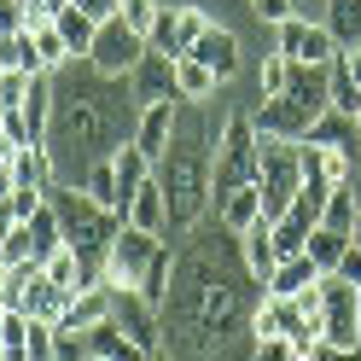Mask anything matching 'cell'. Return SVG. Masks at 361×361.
Masks as SVG:
<instances>
[{
    "label": "cell",
    "instance_id": "cell-39",
    "mask_svg": "<svg viewBox=\"0 0 361 361\" xmlns=\"http://www.w3.org/2000/svg\"><path fill=\"white\" fill-rule=\"evenodd\" d=\"M355 216H361V204H355V192L350 187H332V198H326V228H338V233H355Z\"/></svg>",
    "mask_w": 361,
    "mask_h": 361
},
{
    "label": "cell",
    "instance_id": "cell-54",
    "mask_svg": "<svg viewBox=\"0 0 361 361\" xmlns=\"http://www.w3.org/2000/svg\"><path fill=\"white\" fill-rule=\"evenodd\" d=\"M94 361H105V355H94Z\"/></svg>",
    "mask_w": 361,
    "mask_h": 361
},
{
    "label": "cell",
    "instance_id": "cell-7",
    "mask_svg": "<svg viewBox=\"0 0 361 361\" xmlns=\"http://www.w3.org/2000/svg\"><path fill=\"white\" fill-rule=\"evenodd\" d=\"M303 140H274L262 134V152H257V187H262V216H286L291 198L303 187Z\"/></svg>",
    "mask_w": 361,
    "mask_h": 361
},
{
    "label": "cell",
    "instance_id": "cell-10",
    "mask_svg": "<svg viewBox=\"0 0 361 361\" xmlns=\"http://www.w3.org/2000/svg\"><path fill=\"white\" fill-rule=\"evenodd\" d=\"M280 35V53L291 59V64H332L338 59V41H332V30L321 24V18H286V24L274 30Z\"/></svg>",
    "mask_w": 361,
    "mask_h": 361
},
{
    "label": "cell",
    "instance_id": "cell-14",
    "mask_svg": "<svg viewBox=\"0 0 361 361\" xmlns=\"http://www.w3.org/2000/svg\"><path fill=\"white\" fill-rule=\"evenodd\" d=\"M216 24V18L204 12V6H164V24H157V35H152V47H164V53H192V41L204 35Z\"/></svg>",
    "mask_w": 361,
    "mask_h": 361
},
{
    "label": "cell",
    "instance_id": "cell-5",
    "mask_svg": "<svg viewBox=\"0 0 361 361\" xmlns=\"http://www.w3.org/2000/svg\"><path fill=\"white\" fill-rule=\"evenodd\" d=\"M47 198H53V210H59L64 245H71V251L87 262V280H99V286H105V251H111V239H117L123 216H117V210H105L99 198H87L82 187H71V180H53Z\"/></svg>",
    "mask_w": 361,
    "mask_h": 361
},
{
    "label": "cell",
    "instance_id": "cell-23",
    "mask_svg": "<svg viewBox=\"0 0 361 361\" xmlns=\"http://www.w3.org/2000/svg\"><path fill=\"white\" fill-rule=\"evenodd\" d=\"M210 216L221 221V228L245 233V228H251V221L262 216V187H257V180H251V187H233L228 198H216V210H210Z\"/></svg>",
    "mask_w": 361,
    "mask_h": 361
},
{
    "label": "cell",
    "instance_id": "cell-1",
    "mask_svg": "<svg viewBox=\"0 0 361 361\" xmlns=\"http://www.w3.org/2000/svg\"><path fill=\"white\" fill-rule=\"evenodd\" d=\"M268 286L245 268L239 233L204 216L187 239H175V280L164 298V350L175 361H251L257 309Z\"/></svg>",
    "mask_w": 361,
    "mask_h": 361
},
{
    "label": "cell",
    "instance_id": "cell-2",
    "mask_svg": "<svg viewBox=\"0 0 361 361\" xmlns=\"http://www.w3.org/2000/svg\"><path fill=\"white\" fill-rule=\"evenodd\" d=\"M140 123V99H134L128 76H105L87 59H71L64 71H53V123H47V146L59 175L76 169V180L87 175V164L123 152L134 140Z\"/></svg>",
    "mask_w": 361,
    "mask_h": 361
},
{
    "label": "cell",
    "instance_id": "cell-30",
    "mask_svg": "<svg viewBox=\"0 0 361 361\" xmlns=\"http://www.w3.org/2000/svg\"><path fill=\"white\" fill-rule=\"evenodd\" d=\"M64 309H71V291L53 286L47 274H35L30 298H24V314H30V321H53V326H59V314H64Z\"/></svg>",
    "mask_w": 361,
    "mask_h": 361
},
{
    "label": "cell",
    "instance_id": "cell-3",
    "mask_svg": "<svg viewBox=\"0 0 361 361\" xmlns=\"http://www.w3.org/2000/svg\"><path fill=\"white\" fill-rule=\"evenodd\" d=\"M216 134H221V123H210L204 105H187V99H180L175 140H169L164 157H157V180H164V198H169V233H164V239H187L198 221L210 216V192H216Z\"/></svg>",
    "mask_w": 361,
    "mask_h": 361
},
{
    "label": "cell",
    "instance_id": "cell-32",
    "mask_svg": "<svg viewBox=\"0 0 361 361\" xmlns=\"http://www.w3.org/2000/svg\"><path fill=\"white\" fill-rule=\"evenodd\" d=\"M152 175H157V169H152V157H146L140 146H134V140H128V146L117 152V192H123V204H128V198H134V192H140V187H146V180H152Z\"/></svg>",
    "mask_w": 361,
    "mask_h": 361
},
{
    "label": "cell",
    "instance_id": "cell-41",
    "mask_svg": "<svg viewBox=\"0 0 361 361\" xmlns=\"http://www.w3.org/2000/svg\"><path fill=\"white\" fill-rule=\"evenodd\" d=\"M251 361H303V355H298V344H291V338L268 332V338H257V355H251Z\"/></svg>",
    "mask_w": 361,
    "mask_h": 361
},
{
    "label": "cell",
    "instance_id": "cell-31",
    "mask_svg": "<svg viewBox=\"0 0 361 361\" xmlns=\"http://www.w3.org/2000/svg\"><path fill=\"white\" fill-rule=\"evenodd\" d=\"M24 228H30V251H35V262H47V257L59 251V245H64V228H59V210H53V198H47V204H41V210L24 221Z\"/></svg>",
    "mask_w": 361,
    "mask_h": 361
},
{
    "label": "cell",
    "instance_id": "cell-17",
    "mask_svg": "<svg viewBox=\"0 0 361 361\" xmlns=\"http://www.w3.org/2000/svg\"><path fill=\"white\" fill-rule=\"evenodd\" d=\"M192 59H198V64H210L216 82H233V76H239V35H233V30H221V24H210L204 35L192 41Z\"/></svg>",
    "mask_w": 361,
    "mask_h": 361
},
{
    "label": "cell",
    "instance_id": "cell-49",
    "mask_svg": "<svg viewBox=\"0 0 361 361\" xmlns=\"http://www.w3.org/2000/svg\"><path fill=\"white\" fill-rule=\"evenodd\" d=\"M350 239H355V245H361V216H355V233H350Z\"/></svg>",
    "mask_w": 361,
    "mask_h": 361
},
{
    "label": "cell",
    "instance_id": "cell-50",
    "mask_svg": "<svg viewBox=\"0 0 361 361\" xmlns=\"http://www.w3.org/2000/svg\"><path fill=\"white\" fill-rule=\"evenodd\" d=\"M0 361H12V350H6V344H0Z\"/></svg>",
    "mask_w": 361,
    "mask_h": 361
},
{
    "label": "cell",
    "instance_id": "cell-6",
    "mask_svg": "<svg viewBox=\"0 0 361 361\" xmlns=\"http://www.w3.org/2000/svg\"><path fill=\"white\" fill-rule=\"evenodd\" d=\"M257 152H262V134L257 123L233 111V117H221V134H216V192H210V210L216 198H228L233 187H251L257 180Z\"/></svg>",
    "mask_w": 361,
    "mask_h": 361
},
{
    "label": "cell",
    "instance_id": "cell-44",
    "mask_svg": "<svg viewBox=\"0 0 361 361\" xmlns=\"http://www.w3.org/2000/svg\"><path fill=\"white\" fill-rule=\"evenodd\" d=\"M303 361H361V350H355V344H332V338H321V344H314Z\"/></svg>",
    "mask_w": 361,
    "mask_h": 361
},
{
    "label": "cell",
    "instance_id": "cell-40",
    "mask_svg": "<svg viewBox=\"0 0 361 361\" xmlns=\"http://www.w3.org/2000/svg\"><path fill=\"white\" fill-rule=\"evenodd\" d=\"M274 251L280 257L309 251V228H303V221H291V216H274Z\"/></svg>",
    "mask_w": 361,
    "mask_h": 361
},
{
    "label": "cell",
    "instance_id": "cell-51",
    "mask_svg": "<svg viewBox=\"0 0 361 361\" xmlns=\"http://www.w3.org/2000/svg\"><path fill=\"white\" fill-rule=\"evenodd\" d=\"M355 326H361V303H355Z\"/></svg>",
    "mask_w": 361,
    "mask_h": 361
},
{
    "label": "cell",
    "instance_id": "cell-12",
    "mask_svg": "<svg viewBox=\"0 0 361 361\" xmlns=\"http://www.w3.org/2000/svg\"><path fill=\"white\" fill-rule=\"evenodd\" d=\"M355 303H361V286H350L344 274H321V309H326V338L332 344H355L361 350Z\"/></svg>",
    "mask_w": 361,
    "mask_h": 361
},
{
    "label": "cell",
    "instance_id": "cell-24",
    "mask_svg": "<svg viewBox=\"0 0 361 361\" xmlns=\"http://www.w3.org/2000/svg\"><path fill=\"white\" fill-rule=\"evenodd\" d=\"M30 35H35V53H41V71H64L76 53L64 47V35H59V18L53 12H30Z\"/></svg>",
    "mask_w": 361,
    "mask_h": 361
},
{
    "label": "cell",
    "instance_id": "cell-38",
    "mask_svg": "<svg viewBox=\"0 0 361 361\" xmlns=\"http://www.w3.org/2000/svg\"><path fill=\"white\" fill-rule=\"evenodd\" d=\"M117 18H123L134 35H146V41H152L157 24H164V0H123V12H117Z\"/></svg>",
    "mask_w": 361,
    "mask_h": 361
},
{
    "label": "cell",
    "instance_id": "cell-9",
    "mask_svg": "<svg viewBox=\"0 0 361 361\" xmlns=\"http://www.w3.org/2000/svg\"><path fill=\"white\" fill-rule=\"evenodd\" d=\"M146 47H152L146 35H134L123 18H111V24H99L94 47H87V64H94V71H105V76H134V64L146 59Z\"/></svg>",
    "mask_w": 361,
    "mask_h": 361
},
{
    "label": "cell",
    "instance_id": "cell-34",
    "mask_svg": "<svg viewBox=\"0 0 361 361\" xmlns=\"http://www.w3.org/2000/svg\"><path fill=\"white\" fill-rule=\"evenodd\" d=\"M344 251H350V233H338V228H309V257H314V268H321V274H332L338 262H344Z\"/></svg>",
    "mask_w": 361,
    "mask_h": 361
},
{
    "label": "cell",
    "instance_id": "cell-20",
    "mask_svg": "<svg viewBox=\"0 0 361 361\" xmlns=\"http://www.w3.org/2000/svg\"><path fill=\"white\" fill-rule=\"evenodd\" d=\"M82 338H87V355H105V361H152L157 355V350H140L117 321H111V314H105L99 326H87Z\"/></svg>",
    "mask_w": 361,
    "mask_h": 361
},
{
    "label": "cell",
    "instance_id": "cell-45",
    "mask_svg": "<svg viewBox=\"0 0 361 361\" xmlns=\"http://www.w3.org/2000/svg\"><path fill=\"white\" fill-rule=\"evenodd\" d=\"M71 6H82L87 18H94V24H111V18L123 12V0H71Z\"/></svg>",
    "mask_w": 361,
    "mask_h": 361
},
{
    "label": "cell",
    "instance_id": "cell-42",
    "mask_svg": "<svg viewBox=\"0 0 361 361\" xmlns=\"http://www.w3.org/2000/svg\"><path fill=\"white\" fill-rule=\"evenodd\" d=\"M251 12H257V24L280 30L286 18H298V0H251Z\"/></svg>",
    "mask_w": 361,
    "mask_h": 361
},
{
    "label": "cell",
    "instance_id": "cell-26",
    "mask_svg": "<svg viewBox=\"0 0 361 361\" xmlns=\"http://www.w3.org/2000/svg\"><path fill=\"white\" fill-rule=\"evenodd\" d=\"M216 87H221V82H216V71H210V64H198L192 53H180V59H175V94L187 99V105H204Z\"/></svg>",
    "mask_w": 361,
    "mask_h": 361
},
{
    "label": "cell",
    "instance_id": "cell-47",
    "mask_svg": "<svg viewBox=\"0 0 361 361\" xmlns=\"http://www.w3.org/2000/svg\"><path fill=\"white\" fill-rule=\"evenodd\" d=\"M12 187H18V175H12V164H0V204L12 198Z\"/></svg>",
    "mask_w": 361,
    "mask_h": 361
},
{
    "label": "cell",
    "instance_id": "cell-15",
    "mask_svg": "<svg viewBox=\"0 0 361 361\" xmlns=\"http://www.w3.org/2000/svg\"><path fill=\"white\" fill-rule=\"evenodd\" d=\"M303 169L332 180V187H355V175H361V140H350V146H309L303 140Z\"/></svg>",
    "mask_w": 361,
    "mask_h": 361
},
{
    "label": "cell",
    "instance_id": "cell-43",
    "mask_svg": "<svg viewBox=\"0 0 361 361\" xmlns=\"http://www.w3.org/2000/svg\"><path fill=\"white\" fill-rule=\"evenodd\" d=\"M41 204H47V192H41V187H12V198H6V210H12L18 221H30Z\"/></svg>",
    "mask_w": 361,
    "mask_h": 361
},
{
    "label": "cell",
    "instance_id": "cell-21",
    "mask_svg": "<svg viewBox=\"0 0 361 361\" xmlns=\"http://www.w3.org/2000/svg\"><path fill=\"white\" fill-rule=\"evenodd\" d=\"M105 314H111V286H87V291L71 298V309L59 314V332H76V338H82L87 326H99Z\"/></svg>",
    "mask_w": 361,
    "mask_h": 361
},
{
    "label": "cell",
    "instance_id": "cell-53",
    "mask_svg": "<svg viewBox=\"0 0 361 361\" xmlns=\"http://www.w3.org/2000/svg\"><path fill=\"white\" fill-rule=\"evenodd\" d=\"M0 117H6V105H0Z\"/></svg>",
    "mask_w": 361,
    "mask_h": 361
},
{
    "label": "cell",
    "instance_id": "cell-28",
    "mask_svg": "<svg viewBox=\"0 0 361 361\" xmlns=\"http://www.w3.org/2000/svg\"><path fill=\"white\" fill-rule=\"evenodd\" d=\"M41 274H47L53 286H64L71 298H76V291H87V286H99V280H87V262L71 251V245H59V251H53L47 262H41Z\"/></svg>",
    "mask_w": 361,
    "mask_h": 361
},
{
    "label": "cell",
    "instance_id": "cell-33",
    "mask_svg": "<svg viewBox=\"0 0 361 361\" xmlns=\"http://www.w3.org/2000/svg\"><path fill=\"white\" fill-rule=\"evenodd\" d=\"M53 18H59V35H64V47H71L76 59H87V47H94V35H99V24H94V18H87L82 6H59Z\"/></svg>",
    "mask_w": 361,
    "mask_h": 361
},
{
    "label": "cell",
    "instance_id": "cell-29",
    "mask_svg": "<svg viewBox=\"0 0 361 361\" xmlns=\"http://www.w3.org/2000/svg\"><path fill=\"white\" fill-rule=\"evenodd\" d=\"M326 198H332V180H321V175H303V187H298V198H291V221H303V228H321V216H326Z\"/></svg>",
    "mask_w": 361,
    "mask_h": 361
},
{
    "label": "cell",
    "instance_id": "cell-8",
    "mask_svg": "<svg viewBox=\"0 0 361 361\" xmlns=\"http://www.w3.org/2000/svg\"><path fill=\"white\" fill-rule=\"evenodd\" d=\"M157 233H146V228H134V221H123L117 228V239H111V251H105V286L111 291H128V286H140L146 280V268H152V257H157Z\"/></svg>",
    "mask_w": 361,
    "mask_h": 361
},
{
    "label": "cell",
    "instance_id": "cell-48",
    "mask_svg": "<svg viewBox=\"0 0 361 361\" xmlns=\"http://www.w3.org/2000/svg\"><path fill=\"white\" fill-rule=\"evenodd\" d=\"M338 59H344V71H350V76L361 82V47H350V53H338Z\"/></svg>",
    "mask_w": 361,
    "mask_h": 361
},
{
    "label": "cell",
    "instance_id": "cell-25",
    "mask_svg": "<svg viewBox=\"0 0 361 361\" xmlns=\"http://www.w3.org/2000/svg\"><path fill=\"white\" fill-rule=\"evenodd\" d=\"M321 24L332 30L338 53L361 47V0H321Z\"/></svg>",
    "mask_w": 361,
    "mask_h": 361
},
{
    "label": "cell",
    "instance_id": "cell-35",
    "mask_svg": "<svg viewBox=\"0 0 361 361\" xmlns=\"http://www.w3.org/2000/svg\"><path fill=\"white\" fill-rule=\"evenodd\" d=\"M286 82H291V59H286L280 47L262 53V64H257V99H280Z\"/></svg>",
    "mask_w": 361,
    "mask_h": 361
},
{
    "label": "cell",
    "instance_id": "cell-4",
    "mask_svg": "<svg viewBox=\"0 0 361 361\" xmlns=\"http://www.w3.org/2000/svg\"><path fill=\"white\" fill-rule=\"evenodd\" d=\"M332 111V64H291V82L280 99H262L251 111L257 134H274V140H303Z\"/></svg>",
    "mask_w": 361,
    "mask_h": 361
},
{
    "label": "cell",
    "instance_id": "cell-13",
    "mask_svg": "<svg viewBox=\"0 0 361 361\" xmlns=\"http://www.w3.org/2000/svg\"><path fill=\"white\" fill-rule=\"evenodd\" d=\"M175 123H180V99H152V105H140V123H134V146L152 157V169H157V157L169 152Z\"/></svg>",
    "mask_w": 361,
    "mask_h": 361
},
{
    "label": "cell",
    "instance_id": "cell-37",
    "mask_svg": "<svg viewBox=\"0 0 361 361\" xmlns=\"http://www.w3.org/2000/svg\"><path fill=\"white\" fill-rule=\"evenodd\" d=\"M303 140H309V146H350V140H361V134H355V117H338V111H326V117L314 123Z\"/></svg>",
    "mask_w": 361,
    "mask_h": 361
},
{
    "label": "cell",
    "instance_id": "cell-22",
    "mask_svg": "<svg viewBox=\"0 0 361 361\" xmlns=\"http://www.w3.org/2000/svg\"><path fill=\"white\" fill-rule=\"evenodd\" d=\"M314 280H321V268H314V257H309V251L280 257V268L268 274V298H303Z\"/></svg>",
    "mask_w": 361,
    "mask_h": 361
},
{
    "label": "cell",
    "instance_id": "cell-16",
    "mask_svg": "<svg viewBox=\"0 0 361 361\" xmlns=\"http://www.w3.org/2000/svg\"><path fill=\"white\" fill-rule=\"evenodd\" d=\"M128 87H134V99H140V105H152V99H180V94H175V53L146 47V59L134 64Z\"/></svg>",
    "mask_w": 361,
    "mask_h": 361
},
{
    "label": "cell",
    "instance_id": "cell-52",
    "mask_svg": "<svg viewBox=\"0 0 361 361\" xmlns=\"http://www.w3.org/2000/svg\"><path fill=\"white\" fill-rule=\"evenodd\" d=\"M355 134H361V117H355Z\"/></svg>",
    "mask_w": 361,
    "mask_h": 361
},
{
    "label": "cell",
    "instance_id": "cell-19",
    "mask_svg": "<svg viewBox=\"0 0 361 361\" xmlns=\"http://www.w3.org/2000/svg\"><path fill=\"white\" fill-rule=\"evenodd\" d=\"M239 251H245V268L268 286V274L280 268V251H274V216H257L251 228L239 233Z\"/></svg>",
    "mask_w": 361,
    "mask_h": 361
},
{
    "label": "cell",
    "instance_id": "cell-36",
    "mask_svg": "<svg viewBox=\"0 0 361 361\" xmlns=\"http://www.w3.org/2000/svg\"><path fill=\"white\" fill-rule=\"evenodd\" d=\"M332 111L338 117H361V82L344 71V59H332Z\"/></svg>",
    "mask_w": 361,
    "mask_h": 361
},
{
    "label": "cell",
    "instance_id": "cell-11",
    "mask_svg": "<svg viewBox=\"0 0 361 361\" xmlns=\"http://www.w3.org/2000/svg\"><path fill=\"white\" fill-rule=\"evenodd\" d=\"M111 321H117L140 350H164V314H157L152 298H140V291H111Z\"/></svg>",
    "mask_w": 361,
    "mask_h": 361
},
{
    "label": "cell",
    "instance_id": "cell-18",
    "mask_svg": "<svg viewBox=\"0 0 361 361\" xmlns=\"http://www.w3.org/2000/svg\"><path fill=\"white\" fill-rule=\"evenodd\" d=\"M123 221H134V228H146V233H157V239L169 233V198H164V180H157V175L123 204Z\"/></svg>",
    "mask_w": 361,
    "mask_h": 361
},
{
    "label": "cell",
    "instance_id": "cell-27",
    "mask_svg": "<svg viewBox=\"0 0 361 361\" xmlns=\"http://www.w3.org/2000/svg\"><path fill=\"white\" fill-rule=\"evenodd\" d=\"M76 187H82L87 198H99L105 210H117V216H123V192H117V152L99 157V164H87V175L76 180Z\"/></svg>",
    "mask_w": 361,
    "mask_h": 361
},
{
    "label": "cell",
    "instance_id": "cell-46",
    "mask_svg": "<svg viewBox=\"0 0 361 361\" xmlns=\"http://www.w3.org/2000/svg\"><path fill=\"white\" fill-rule=\"evenodd\" d=\"M332 274H344L350 286H361V245H355V239H350V251H344V262H338Z\"/></svg>",
    "mask_w": 361,
    "mask_h": 361
}]
</instances>
